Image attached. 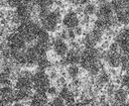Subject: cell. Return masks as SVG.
I'll list each match as a JSON object with an SVG mask.
<instances>
[{
	"label": "cell",
	"mask_w": 129,
	"mask_h": 106,
	"mask_svg": "<svg viewBox=\"0 0 129 106\" xmlns=\"http://www.w3.org/2000/svg\"><path fill=\"white\" fill-rule=\"evenodd\" d=\"M33 4L37 9H51L56 4V0H33Z\"/></svg>",
	"instance_id": "obj_24"
},
{
	"label": "cell",
	"mask_w": 129,
	"mask_h": 106,
	"mask_svg": "<svg viewBox=\"0 0 129 106\" xmlns=\"http://www.w3.org/2000/svg\"><path fill=\"white\" fill-rule=\"evenodd\" d=\"M37 16L42 28L49 33H55L59 30L63 20V14L60 7L54 9H37Z\"/></svg>",
	"instance_id": "obj_2"
},
{
	"label": "cell",
	"mask_w": 129,
	"mask_h": 106,
	"mask_svg": "<svg viewBox=\"0 0 129 106\" xmlns=\"http://www.w3.org/2000/svg\"><path fill=\"white\" fill-rule=\"evenodd\" d=\"M104 32L95 27H92L90 30L85 32L81 38V44L84 48H95L98 44L103 42Z\"/></svg>",
	"instance_id": "obj_6"
},
{
	"label": "cell",
	"mask_w": 129,
	"mask_h": 106,
	"mask_svg": "<svg viewBox=\"0 0 129 106\" xmlns=\"http://www.w3.org/2000/svg\"><path fill=\"white\" fill-rule=\"evenodd\" d=\"M35 13L37 14V8L33 3L21 2L15 8V15L20 23L33 19Z\"/></svg>",
	"instance_id": "obj_9"
},
{
	"label": "cell",
	"mask_w": 129,
	"mask_h": 106,
	"mask_svg": "<svg viewBox=\"0 0 129 106\" xmlns=\"http://www.w3.org/2000/svg\"><path fill=\"white\" fill-rule=\"evenodd\" d=\"M33 89L40 92H48L51 86V77L45 70H37L33 74Z\"/></svg>",
	"instance_id": "obj_5"
},
{
	"label": "cell",
	"mask_w": 129,
	"mask_h": 106,
	"mask_svg": "<svg viewBox=\"0 0 129 106\" xmlns=\"http://www.w3.org/2000/svg\"><path fill=\"white\" fill-rule=\"evenodd\" d=\"M111 81V76L109 72H107L105 68H102L100 70V73L95 76V80L93 83V91L94 93L97 90H102L103 87L109 82Z\"/></svg>",
	"instance_id": "obj_15"
},
{
	"label": "cell",
	"mask_w": 129,
	"mask_h": 106,
	"mask_svg": "<svg viewBox=\"0 0 129 106\" xmlns=\"http://www.w3.org/2000/svg\"><path fill=\"white\" fill-rule=\"evenodd\" d=\"M66 74L71 79L79 78L81 75V66H79L78 64H70L66 68Z\"/></svg>",
	"instance_id": "obj_22"
},
{
	"label": "cell",
	"mask_w": 129,
	"mask_h": 106,
	"mask_svg": "<svg viewBox=\"0 0 129 106\" xmlns=\"http://www.w3.org/2000/svg\"><path fill=\"white\" fill-rule=\"evenodd\" d=\"M16 30L25 39L27 43L32 44L37 40L40 31L42 30V26L40 23L31 19L28 21L21 22L18 26H16Z\"/></svg>",
	"instance_id": "obj_3"
},
{
	"label": "cell",
	"mask_w": 129,
	"mask_h": 106,
	"mask_svg": "<svg viewBox=\"0 0 129 106\" xmlns=\"http://www.w3.org/2000/svg\"><path fill=\"white\" fill-rule=\"evenodd\" d=\"M33 74L29 70H21L17 74L14 80V88L18 90H24L32 92L33 89Z\"/></svg>",
	"instance_id": "obj_7"
},
{
	"label": "cell",
	"mask_w": 129,
	"mask_h": 106,
	"mask_svg": "<svg viewBox=\"0 0 129 106\" xmlns=\"http://www.w3.org/2000/svg\"><path fill=\"white\" fill-rule=\"evenodd\" d=\"M49 76H50V77H51V79H53V80H56L58 77H59V73H58V70L56 69V68H50L49 69Z\"/></svg>",
	"instance_id": "obj_34"
},
{
	"label": "cell",
	"mask_w": 129,
	"mask_h": 106,
	"mask_svg": "<svg viewBox=\"0 0 129 106\" xmlns=\"http://www.w3.org/2000/svg\"><path fill=\"white\" fill-rule=\"evenodd\" d=\"M36 66H37V68L39 70H45V72H47V70H49L52 67V61L48 59L47 55L46 56H41L39 58L38 61H37Z\"/></svg>",
	"instance_id": "obj_23"
},
{
	"label": "cell",
	"mask_w": 129,
	"mask_h": 106,
	"mask_svg": "<svg viewBox=\"0 0 129 106\" xmlns=\"http://www.w3.org/2000/svg\"><path fill=\"white\" fill-rule=\"evenodd\" d=\"M62 24L66 29H76L81 25V17L77 10L70 9L63 15Z\"/></svg>",
	"instance_id": "obj_11"
},
{
	"label": "cell",
	"mask_w": 129,
	"mask_h": 106,
	"mask_svg": "<svg viewBox=\"0 0 129 106\" xmlns=\"http://www.w3.org/2000/svg\"><path fill=\"white\" fill-rule=\"evenodd\" d=\"M81 51L80 48H70L64 58L60 60V66H68L70 64H79L81 62Z\"/></svg>",
	"instance_id": "obj_12"
},
{
	"label": "cell",
	"mask_w": 129,
	"mask_h": 106,
	"mask_svg": "<svg viewBox=\"0 0 129 106\" xmlns=\"http://www.w3.org/2000/svg\"><path fill=\"white\" fill-rule=\"evenodd\" d=\"M15 103V88L12 85H3L0 89V106H13Z\"/></svg>",
	"instance_id": "obj_13"
},
{
	"label": "cell",
	"mask_w": 129,
	"mask_h": 106,
	"mask_svg": "<svg viewBox=\"0 0 129 106\" xmlns=\"http://www.w3.org/2000/svg\"><path fill=\"white\" fill-rule=\"evenodd\" d=\"M68 3H70V4H73V5H77V1L78 0H66Z\"/></svg>",
	"instance_id": "obj_37"
},
{
	"label": "cell",
	"mask_w": 129,
	"mask_h": 106,
	"mask_svg": "<svg viewBox=\"0 0 129 106\" xmlns=\"http://www.w3.org/2000/svg\"><path fill=\"white\" fill-rule=\"evenodd\" d=\"M104 51L101 48H84L81 51V67L84 69L90 76H96L103 67V55Z\"/></svg>",
	"instance_id": "obj_1"
},
{
	"label": "cell",
	"mask_w": 129,
	"mask_h": 106,
	"mask_svg": "<svg viewBox=\"0 0 129 106\" xmlns=\"http://www.w3.org/2000/svg\"><path fill=\"white\" fill-rule=\"evenodd\" d=\"M121 69L123 73H129V56H123L121 61Z\"/></svg>",
	"instance_id": "obj_30"
},
{
	"label": "cell",
	"mask_w": 129,
	"mask_h": 106,
	"mask_svg": "<svg viewBox=\"0 0 129 106\" xmlns=\"http://www.w3.org/2000/svg\"><path fill=\"white\" fill-rule=\"evenodd\" d=\"M49 105L63 106V105H66V103H64V99L58 94V95H56V96H54V97L52 98V100L49 102Z\"/></svg>",
	"instance_id": "obj_28"
},
{
	"label": "cell",
	"mask_w": 129,
	"mask_h": 106,
	"mask_svg": "<svg viewBox=\"0 0 129 106\" xmlns=\"http://www.w3.org/2000/svg\"><path fill=\"white\" fill-rule=\"evenodd\" d=\"M49 95L47 92H40L35 91L31 96V99L29 101V105L32 106H41L49 105Z\"/></svg>",
	"instance_id": "obj_18"
},
{
	"label": "cell",
	"mask_w": 129,
	"mask_h": 106,
	"mask_svg": "<svg viewBox=\"0 0 129 106\" xmlns=\"http://www.w3.org/2000/svg\"><path fill=\"white\" fill-rule=\"evenodd\" d=\"M123 55L119 50H110L107 49L104 51L103 55V61L106 62V64L113 69H116L121 66Z\"/></svg>",
	"instance_id": "obj_10"
},
{
	"label": "cell",
	"mask_w": 129,
	"mask_h": 106,
	"mask_svg": "<svg viewBox=\"0 0 129 106\" xmlns=\"http://www.w3.org/2000/svg\"><path fill=\"white\" fill-rule=\"evenodd\" d=\"M92 0H78L77 1V6H83L89 2H91Z\"/></svg>",
	"instance_id": "obj_36"
},
{
	"label": "cell",
	"mask_w": 129,
	"mask_h": 106,
	"mask_svg": "<svg viewBox=\"0 0 129 106\" xmlns=\"http://www.w3.org/2000/svg\"><path fill=\"white\" fill-rule=\"evenodd\" d=\"M55 85L56 86H58L59 87V89L61 88V87H63L64 85H67L68 83H67V79H66V77L64 76H60L56 80H55Z\"/></svg>",
	"instance_id": "obj_32"
},
{
	"label": "cell",
	"mask_w": 129,
	"mask_h": 106,
	"mask_svg": "<svg viewBox=\"0 0 129 106\" xmlns=\"http://www.w3.org/2000/svg\"><path fill=\"white\" fill-rule=\"evenodd\" d=\"M129 98V90L127 88L121 86V87H117L116 90L112 95L113 104H118V105H123V104H127Z\"/></svg>",
	"instance_id": "obj_17"
},
{
	"label": "cell",
	"mask_w": 129,
	"mask_h": 106,
	"mask_svg": "<svg viewBox=\"0 0 129 106\" xmlns=\"http://www.w3.org/2000/svg\"><path fill=\"white\" fill-rule=\"evenodd\" d=\"M120 84L121 86L127 88L129 90V73H124L120 76Z\"/></svg>",
	"instance_id": "obj_29"
},
{
	"label": "cell",
	"mask_w": 129,
	"mask_h": 106,
	"mask_svg": "<svg viewBox=\"0 0 129 106\" xmlns=\"http://www.w3.org/2000/svg\"><path fill=\"white\" fill-rule=\"evenodd\" d=\"M59 95L64 99L66 105H72V104H76L77 102V94L76 92L71 88L70 85H64L63 87L60 88L59 90Z\"/></svg>",
	"instance_id": "obj_16"
},
{
	"label": "cell",
	"mask_w": 129,
	"mask_h": 106,
	"mask_svg": "<svg viewBox=\"0 0 129 106\" xmlns=\"http://www.w3.org/2000/svg\"><path fill=\"white\" fill-rule=\"evenodd\" d=\"M3 41L10 50H24L27 48V42L16 29L6 34L5 40L3 39Z\"/></svg>",
	"instance_id": "obj_8"
},
{
	"label": "cell",
	"mask_w": 129,
	"mask_h": 106,
	"mask_svg": "<svg viewBox=\"0 0 129 106\" xmlns=\"http://www.w3.org/2000/svg\"><path fill=\"white\" fill-rule=\"evenodd\" d=\"M74 30H75L76 34H77V37H80V36L83 35V29H82V27H81V25L79 27H77L76 29H74Z\"/></svg>",
	"instance_id": "obj_35"
},
{
	"label": "cell",
	"mask_w": 129,
	"mask_h": 106,
	"mask_svg": "<svg viewBox=\"0 0 129 106\" xmlns=\"http://www.w3.org/2000/svg\"><path fill=\"white\" fill-rule=\"evenodd\" d=\"M25 50H10V61L15 63L17 66H24L26 65V55Z\"/></svg>",
	"instance_id": "obj_20"
},
{
	"label": "cell",
	"mask_w": 129,
	"mask_h": 106,
	"mask_svg": "<svg viewBox=\"0 0 129 106\" xmlns=\"http://www.w3.org/2000/svg\"><path fill=\"white\" fill-rule=\"evenodd\" d=\"M52 44H53V39L50 36V33L42 28L37 40L33 43V46L41 57V56H46L49 51L52 50Z\"/></svg>",
	"instance_id": "obj_4"
},
{
	"label": "cell",
	"mask_w": 129,
	"mask_h": 106,
	"mask_svg": "<svg viewBox=\"0 0 129 106\" xmlns=\"http://www.w3.org/2000/svg\"><path fill=\"white\" fill-rule=\"evenodd\" d=\"M59 87L58 86H56V85H51L50 86V88H49V90H48V95L49 96H56V95H58L59 94Z\"/></svg>",
	"instance_id": "obj_33"
},
{
	"label": "cell",
	"mask_w": 129,
	"mask_h": 106,
	"mask_svg": "<svg viewBox=\"0 0 129 106\" xmlns=\"http://www.w3.org/2000/svg\"><path fill=\"white\" fill-rule=\"evenodd\" d=\"M119 46V51L123 56H129V42H124L118 44Z\"/></svg>",
	"instance_id": "obj_31"
},
{
	"label": "cell",
	"mask_w": 129,
	"mask_h": 106,
	"mask_svg": "<svg viewBox=\"0 0 129 106\" xmlns=\"http://www.w3.org/2000/svg\"><path fill=\"white\" fill-rule=\"evenodd\" d=\"M22 2V0H1V7H8L10 9H15L17 6Z\"/></svg>",
	"instance_id": "obj_27"
},
{
	"label": "cell",
	"mask_w": 129,
	"mask_h": 106,
	"mask_svg": "<svg viewBox=\"0 0 129 106\" xmlns=\"http://www.w3.org/2000/svg\"><path fill=\"white\" fill-rule=\"evenodd\" d=\"M114 41L117 44L129 42V25L121 27L114 35Z\"/></svg>",
	"instance_id": "obj_21"
},
{
	"label": "cell",
	"mask_w": 129,
	"mask_h": 106,
	"mask_svg": "<svg viewBox=\"0 0 129 106\" xmlns=\"http://www.w3.org/2000/svg\"><path fill=\"white\" fill-rule=\"evenodd\" d=\"M25 55H26V66L31 67L37 64V61L40 58V55L34 48V46L31 45L26 48L25 50Z\"/></svg>",
	"instance_id": "obj_19"
},
{
	"label": "cell",
	"mask_w": 129,
	"mask_h": 106,
	"mask_svg": "<svg viewBox=\"0 0 129 106\" xmlns=\"http://www.w3.org/2000/svg\"><path fill=\"white\" fill-rule=\"evenodd\" d=\"M52 50L53 53L55 54L56 57L59 59L64 58L67 55V53L70 50V46L68 45L67 41L60 38V37H55L53 39V44H52Z\"/></svg>",
	"instance_id": "obj_14"
},
{
	"label": "cell",
	"mask_w": 129,
	"mask_h": 106,
	"mask_svg": "<svg viewBox=\"0 0 129 106\" xmlns=\"http://www.w3.org/2000/svg\"><path fill=\"white\" fill-rule=\"evenodd\" d=\"M116 84H117V83L114 82V81H109V82L103 87V92H104V94H105L107 97L112 98V95L114 94V92H115L116 88H117Z\"/></svg>",
	"instance_id": "obj_26"
},
{
	"label": "cell",
	"mask_w": 129,
	"mask_h": 106,
	"mask_svg": "<svg viewBox=\"0 0 129 106\" xmlns=\"http://www.w3.org/2000/svg\"><path fill=\"white\" fill-rule=\"evenodd\" d=\"M96 10H97V4H95L94 2L91 1V2H89V3H87V4H85V5L82 6V13L81 14L91 17V16L95 15Z\"/></svg>",
	"instance_id": "obj_25"
},
{
	"label": "cell",
	"mask_w": 129,
	"mask_h": 106,
	"mask_svg": "<svg viewBox=\"0 0 129 106\" xmlns=\"http://www.w3.org/2000/svg\"><path fill=\"white\" fill-rule=\"evenodd\" d=\"M127 104L129 105V98H128V101H127Z\"/></svg>",
	"instance_id": "obj_38"
}]
</instances>
